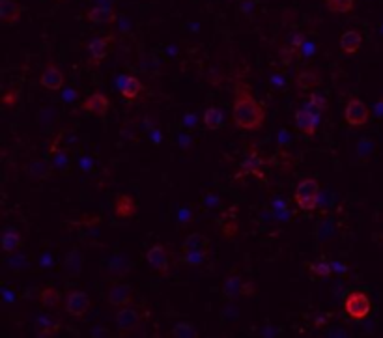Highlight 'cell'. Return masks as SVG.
Here are the masks:
<instances>
[{
  "instance_id": "obj_1",
  "label": "cell",
  "mask_w": 383,
  "mask_h": 338,
  "mask_svg": "<svg viewBox=\"0 0 383 338\" xmlns=\"http://www.w3.org/2000/svg\"><path fill=\"white\" fill-rule=\"evenodd\" d=\"M232 118H234L235 126L245 131H258V129H262L264 122H266V110L243 82L235 86Z\"/></svg>"
},
{
  "instance_id": "obj_2",
  "label": "cell",
  "mask_w": 383,
  "mask_h": 338,
  "mask_svg": "<svg viewBox=\"0 0 383 338\" xmlns=\"http://www.w3.org/2000/svg\"><path fill=\"white\" fill-rule=\"evenodd\" d=\"M294 198L303 211H314L318 207V198H320V183L314 178H306L297 185Z\"/></svg>"
},
{
  "instance_id": "obj_3",
  "label": "cell",
  "mask_w": 383,
  "mask_h": 338,
  "mask_svg": "<svg viewBox=\"0 0 383 338\" xmlns=\"http://www.w3.org/2000/svg\"><path fill=\"white\" fill-rule=\"evenodd\" d=\"M344 310L351 320H363L372 310V303L365 292H350L344 299Z\"/></svg>"
},
{
  "instance_id": "obj_4",
  "label": "cell",
  "mask_w": 383,
  "mask_h": 338,
  "mask_svg": "<svg viewBox=\"0 0 383 338\" xmlns=\"http://www.w3.org/2000/svg\"><path fill=\"white\" fill-rule=\"evenodd\" d=\"M90 310V297L82 289H71L66 295V312L73 318H81Z\"/></svg>"
},
{
  "instance_id": "obj_5",
  "label": "cell",
  "mask_w": 383,
  "mask_h": 338,
  "mask_svg": "<svg viewBox=\"0 0 383 338\" xmlns=\"http://www.w3.org/2000/svg\"><path fill=\"white\" fill-rule=\"evenodd\" d=\"M344 118L350 126H365L370 118V112H368V107L363 103L359 98H351L346 105V110H344Z\"/></svg>"
},
{
  "instance_id": "obj_6",
  "label": "cell",
  "mask_w": 383,
  "mask_h": 338,
  "mask_svg": "<svg viewBox=\"0 0 383 338\" xmlns=\"http://www.w3.org/2000/svg\"><path fill=\"white\" fill-rule=\"evenodd\" d=\"M223 294H225V297H228V299H234L237 295H247V297H249V295L256 294V288H254L249 280L240 277V275H232V277L226 278L225 286H223Z\"/></svg>"
},
{
  "instance_id": "obj_7",
  "label": "cell",
  "mask_w": 383,
  "mask_h": 338,
  "mask_svg": "<svg viewBox=\"0 0 383 338\" xmlns=\"http://www.w3.org/2000/svg\"><path fill=\"white\" fill-rule=\"evenodd\" d=\"M133 295H135V289L126 282H112L110 288L107 289V299H109L110 305L114 306L129 305L133 301Z\"/></svg>"
},
{
  "instance_id": "obj_8",
  "label": "cell",
  "mask_w": 383,
  "mask_h": 338,
  "mask_svg": "<svg viewBox=\"0 0 383 338\" xmlns=\"http://www.w3.org/2000/svg\"><path fill=\"white\" fill-rule=\"evenodd\" d=\"M39 84L43 88H47V90H53V92L62 90L64 84H66L64 71H62L60 67H56L55 64H47V66L43 67L41 77H39Z\"/></svg>"
},
{
  "instance_id": "obj_9",
  "label": "cell",
  "mask_w": 383,
  "mask_h": 338,
  "mask_svg": "<svg viewBox=\"0 0 383 338\" xmlns=\"http://www.w3.org/2000/svg\"><path fill=\"white\" fill-rule=\"evenodd\" d=\"M146 260L148 263L152 265L153 271L161 273V275H166L170 271V260H169V254L164 251L163 245H152L146 252Z\"/></svg>"
},
{
  "instance_id": "obj_10",
  "label": "cell",
  "mask_w": 383,
  "mask_h": 338,
  "mask_svg": "<svg viewBox=\"0 0 383 338\" xmlns=\"http://www.w3.org/2000/svg\"><path fill=\"white\" fill-rule=\"evenodd\" d=\"M142 323V314L137 308H122L118 314H116V325L120 331L124 333H129V331H135Z\"/></svg>"
},
{
  "instance_id": "obj_11",
  "label": "cell",
  "mask_w": 383,
  "mask_h": 338,
  "mask_svg": "<svg viewBox=\"0 0 383 338\" xmlns=\"http://www.w3.org/2000/svg\"><path fill=\"white\" fill-rule=\"evenodd\" d=\"M81 109L86 110V112H92V114H95V116H99V118H101V116H105L107 112H109L110 99L101 92H93L90 98H86L84 101H82Z\"/></svg>"
},
{
  "instance_id": "obj_12",
  "label": "cell",
  "mask_w": 383,
  "mask_h": 338,
  "mask_svg": "<svg viewBox=\"0 0 383 338\" xmlns=\"http://www.w3.org/2000/svg\"><path fill=\"white\" fill-rule=\"evenodd\" d=\"M296 127L297 131L303 133L305 136L316 135V114L303 107L296 112Z\"/></svg>"
},
{
  "instance_id": "obj_13",
  "label": "cell",
  "mask_w": 383,
  "mask_h": 338,
  "mask_svg": "<svg viewBox=\"0 0 383 338\" xmlns=\"http://www.w3.org/2000/svg\"><path fill=\"white\" fill-rule=\"evenodd\" d=\"M118 86H120L122 98L126 99H137L144 90L142 82L138 81L135 75H122L118 79Z\"/></svg>"
},
{
  "instance_id": "obj_14",
  "label": "cell",
  "mask_w": 383,
  "mask_h": 338,
  "mask_svg": "<svg viewBox=\"0 0 383 338\" xmlns=\"http://www.w3.org/2000/svg\"><path fill=\"white\" fill-rule=\"evenodd\" d=\"M208 251H209V239L206 235L198 234V232L187 235L185 241L181 243V252L183 254H193V252H206L208 254Z\"/></svg>"
},
{
  "instance_id": "obj_15",
  "label": "cell",
  "mask_w": 383,
  "mask_h": 338,
  "mask_svg": "<svg viewBox=\"0 0 383 338\" xmlns=\"http://www.w3.org/2000/svg\"><path fill=\"white\" fill-rule=\"evenodd\" d=\"M22 8L17 0H0V19L6 25H13L21 19Z\"/></svg>"
},
{
  "instance_id": "obj_16",
  "label": "cell",
  "mask_w": 383,
  "mask_h": 338,
  "mask_svg": "<svg viewBox=\"0 0 383 338\" xmlns=\"http://www.w3.org/2000/svg\"><path fill=\"white\" fill-rule=\"evenodd\" d=\"M112 43V38L110 36H103V38H95L88 43V51L95 62H101L105 56L109 55V47Z\"/></svg>"
},
{
  "instance_id": "obj_17",
  "label": "cell",
  "mask_w": 383,
  "mask_h": 338,
  "mask_svg": "<svg viewBox=\"0 0 383 338\" xmlns=\"http://www.w3.org/2000/svg\"><path fill=\"white\" fill-rule=\"evenodd\" d=\"M86 17L88 21L95 22V25H109L116 19V13L112 8H107V6H93L86 13Z\"/></svg>"
},
{
  "instance_id": "obj_18",
  "label": "cell",
  "mask_w": 383,
  "mask_h": 338,
  "mask_svg": "<svg viewBox=\"0 0 383 338\" xmlns=\"http://www.w3.org/2000/svg\"><path fill=\"white\" fill-rule=\"evenodd\" d=\"M361 45H363V36L359 32H355V30H348V32H344L340 36V49L344 51V53H348V55L357 53V51L361 49Z\"/></svg>"
},
{
  "instance_id": "obj_19",
  "label": "cell",
  "mask_w": 383,
  "mask_h": 338,
  "mask_svg": "<svg viewBox=\"0 0 383 338\" xmlns=\"http://www.w3.org/2000/svg\"><path fill=\"white\" fill-rule=\"evenodd\" d=\"M27 172L36 180H47L53 174V164L45 163L41 159H32L30 163L27 164Z\"/></svg>"
},
{
  "instance_id": "obj_20",
  "label": "cell",
  "mask_w": 383,
  "mask_h": 338,
  "mask_svg": "<svg viewBox=\"0 0 383 338\" xmlns=\"http://www.w3.org/2000/svg\"><path fill=\"white\" fill-rule=\"evenodd\" d=\"M21 247H22L21 232H17V230H6L4 235H2V249H4L8 254H15Z\"/></svg>"
},
{
  "instance_id": "obj_21",
  "label": "cell",
  "mask_w": 383,
  "mask_h": 338,
  "mask_svg": "<svg viewBox=\"0 0 383 338\" xmlns=\"http://www.w3.org/2000/svg\"><path fill=\"white\" fill-rule=\"evenodd\" d=\"M320 81H322L320 75L312 69H305L297 75V86L301 88V90H305V92H308V90H316V86H320Z\"/></svg>"
},
{
  "instance_id": "obj_22",
  "label": "cell",
  "mask_w": 383,
  "mask_h": 338,
  "mask_svg": "<svg viewBox=\"0 0 383 338\" xmlns=\"http://www.w3.org/2000/svg\"><path fill=\"white\" fill-rule=\"evenodd\" d=\"M116 215H120V217H133L135 213H137V204H135V200H133L131 197H126V195H122V197L116 198Z\"/></svg>"
},
{
  "instance_id": "obj_23",
  "label": "cell",
  "mask_w": 383,
  "mask_h": 338,
  "mask_svg": "<svg viewBox=\"0 0 383 338\" xmlns=\"http://www.w3.org/2000/svg\"><path fill=\"white\" fill-rule=\"evenodd\" d=\"M56 331H60V323L53 322L49 316H39L36 320V333H38V336H51Z\"/></svg>"
},
{
  "instance_id": "obj_24",
  "label": "cell",
  "mask_w": 383,
  "mask_h": 338,
  "mask_svg": "<svg viewBox=\"0 0 383 338\" xmlns=\"http://www.w3.org/2000/svg\"><path fill=\"white\" fill-rule=\"evenodd\" d=\"M204 124L206 127H209L211 131H219L223 124H225V118H223V112H221L217 107H209L204 112Z\"/></svg>"
},
{
  "instance_id": "obj_25",
  "label": "cell",
  "mask_w": 383,
  "mask_h": 338,
  "mask_svg": "<svg viewBox=\"0 0 383 338\" xmlns=\"http://www.w3.org/2000/svg\"><path fill=\"white\" fill-rule=\"evenodd\" d=\"M66 269L71 277H77L82 269V254L79 251H71L69 254L66 256Z\"/></svg>"
},
{
  "instance_id": "obj_26",
  "label": "cell",
  "mask_w": 383,
  "mask_h": 338,
  "mask_svg": "<svg viewBox=\"0 0 383 338\" xmlns=\"http://www.w3.org/2000/svg\"><path fill=\"white\" fill-rule=\"evenodd\" d=\"M129 269V262L124 256H112L109 260V273L112 277H124Z\"/></svg>"
},
{
  "instance_id": "obj_27",
  "label": "cell",
  "mask_w": 383,
  "mask_h": 338,
  "mask_svg": "<svg viewBox=\"0 0 383 338\" xmlns=\"http://www.w3.org/2000/svg\"><path fill=\"white\" fill-rule=\"evenodd\" d=\"M172 336H180V338H197L198 331L195 329V325L189 322H178L172 329Z\"/></svg>"
},
{
  "instance_id": "obj_28",
  "label": "cell",
  "mask_w": 383,
  "mask_h": 338,
  "mask_svg": "<svg viewBox=\"0 0 383 338\" xmlns=\"http://www.w3.org/2000/svg\"><path fill=\"white\" fill-rule=\"evenodd\" d=\"M51 161H53V168L60 170V172H67V168H69V164H71V161H69V155H67L66 150H55L53 152V157H51Z\"/></svg>"
},
{
  "instance_id": "obj_29",
  "label": "cell",
  "mask_w": 383,
  "mask_h": 338,
  "mask_svg": "<svg viewBox=\"0 0 383 338\" xmlns=\"http://www.w3.org/2000/svg\"><path fill=\"white\" fill-rule=\"evenodd\" d=\"M325 6L333 13H350L353 10V0H325Z\"/></svg>"
},
{
  "instance_id": "obj_30",
  "label": "cell",
  "mask_w": 383,
  "mask_h": 338,
  "mask_svg": "<svg viewBox=\"0 0 383 338\" xmlns=\"http://www.w3.org/2000/svg\"><path fill=\"white\" fill-rule=\"evenodd\" d=\"M41 303H43L45 306H55L58 301H60V292L55 288H45L41 289Z\"/></svg>"
},
{
  "instance_id": "obj_31",
  "label": "cell",
  "mask_w": 383,
  "mask_h": 338,
  "mask_svg": "<svg viewBox=\"0 0 383 338\" xmlns=\"http://www.w3.org/2000/svg\"><path fill=\"white\" fill-rule=\"evenodd\" d=\"M308 269L310 273L318 275V277H329L333 273V265L329 262H314V263H308Z\"/></svg>"
},
{
  "instance_id": "obj_32",
  "label": "cell",
  "mask_w": 383,
  "mask_h": 338,
  "mask_svg": "<svg viewBox=\"0 0 383 338\" xmlns=\"http://www.w3.org/2000/svg\"><path fill=\"white\" fill-rule=\"evenodd\" d=\"M206 252H193V254H183V262L185 263H191V265H200V263H204V260H206Z\"/></svg>"
},
{
  "instance_id": "obj_33",
  "label": "cell",
  "mask_w": 383,
  "mask_h": 338,
  "mask_svg": "<svg viewBox=\"0 0 383 338\" xmlns=\"http://www.w3.org/2000/svg\"><path fill=\"white\" fill-rule=\"evenodd\" d=\"M17 99H19V93H17V90H11V92H6L4 98H2V103L6 105V107H13V105L17 103Z\"/></svg>"
},
{
  "instance_id": "obj_34",
  "label": "cell",
  "mask_w": 383,
  "mask_h": 338,
  "mask_svg": "<svg viewBox=\"0 0 383 338\" xmlns=\"http://www.w3.org/2000/svg\"><path fill=\"white\" fill-rule=\"evenodd\" d=\"M310 103L316 105L320 110H325V107H327V103H325V98H323V95H320V93H312V95H310Z\"/></svg>"
}]
</instances>
